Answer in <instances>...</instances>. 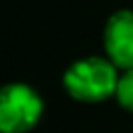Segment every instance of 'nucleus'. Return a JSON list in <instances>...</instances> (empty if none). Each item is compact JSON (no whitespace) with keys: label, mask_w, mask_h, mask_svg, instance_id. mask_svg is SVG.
Instances as JSON below:
<instances>
[{"label":"nucleus","mask_w":133,"mask_h":133,"mask_svg":"<svg viewBox=\"0 0 133 133\" xmlns=\"http://www.w3.org/2000/svg\"><path fill=\"white\" fill-rule=\"evenodd\" d=\"M104 52L106 58L118 69H133V10L121 8L114 10L104 25Z\"/></svg>","instance_id":"nucleus-3"},{"label":"nucleus","mask_w":133,"mask_h":133,"mask_svg":"<svg viewBox=\"0 0 133 133\" xmlns=\"http://www.w3.org/2000/svg\"><path fill=\"white\" fill-rule=\"evenodd\" d=\"M44 114L39 94L27 83H6L0 91V131L29 133Z\"/></svg>","instance_id":"nucleus-2"},{"label":"nucleus","mask_w":133,"mask_h":133,"mask_svg":"<svg viewBox=\"0 0 133 133\" xmlns=\"http://www.w3.org/2000/svg\"><path fill=\"white\" fill-rule=\"evenodd\" d=\"M118 77V69L106 56H85L66 66L62 73V89L75 102L98 104L114 98Z\"/></svg>","instance_id":"nucleus-1"},{"label":"nucleus","mask_w":133,"mask_h":133,"mask_svg":"<svg viewBox=\"0 0 133 133\" xmlns=\"http://www.w3.org/2000/svg\"><path fill=\"white\" fill-rule=\"evenodd\" d=\"M118 106L133 114V69L129 71H123L121 77H118V85H116V94H114Z\"/></svg>","instance_id":"nucleus-4"}]
</instances>
